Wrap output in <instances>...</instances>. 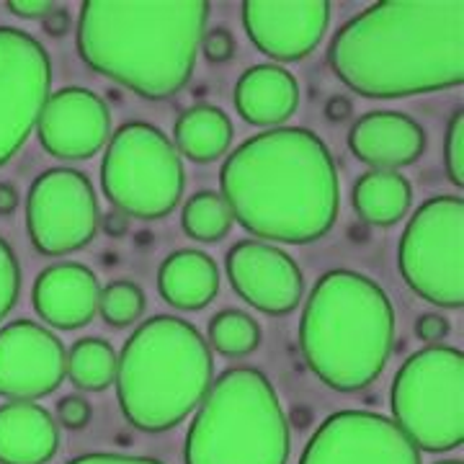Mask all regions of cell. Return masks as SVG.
<instances>
[{"mask_svg": "<svg viewBox=\"0 0 464 464\" xmlns=\"http://www.w3.org/2000/svg\"><path fill=\"white\" fill-rule=\"evenodd\" d=\"M328 63L366 99H402L464 81V0L374 3L333 36Z\"/></svg>", "mask_w": 464, "mask_h": 464, "instance_id": "6da1fadb", "label": "cell"}, {"mask_svg": "<svg viewBox=\"0 0 464 464\" xmlns=\"http://www.w3.org/2000/svg\"><path fill=\"white\" fill-rule=\"evenodd\" d=\"M219 188L246 230L292 246L328 235L341 207L331 150L302 127H276L237 145L222 166Z\"/></svg>", "mask_w": 464, "mask_h": 464, "instance_id": "7a4b0ae2", "label": "cell"}, {"mask_svg": "<svg viewBox=\"0 0 464 464\" xmlns=\"http://www.w3.org/2000/svg\"><path fill=\"white\" fill-rule=\"evenodd\" d=\"M212 5L207 0H88L78 52L91 70L142 99H170L188 83Z\"/></svg>", "mask_w": 464, "mask_h": 464, "instance_id": "3957f363", "label": "cell"}, {"mask_svg": "<svg viewBox=\"0 0 464 464\" xmlns=\"http://www.w3.org/2000/svg\"><path fill=\"white\" fill-rule=\"evenodd\" d=\"M307 366L338 392H359L387 366L395 346V310L380 284L335 268L320 276L299 323Z\"/></svg>", "mask_w": 464, "mask_h": 464, "instance_id": "277c9868", "label": "cell"}, {"mask_svg": "<svg viewBox=\"0 0 464 464\" xmlns=\"http://www.w3.org/2000/svg\"><path fill=\"white\" fill-rule=\"evenodd\" d=\"M215 359L201 333L181 317H150L116 356V395L134 429L179 426L212 387Z\"/></svg>", "mask_w": 464, "mask_h": 464, "instance_id": "5b68a950", "label": "cell"}, {"mask_svg": "<svg viewBox=\"0 0 464 464\" xmlns=\"http://www.w3.org/2000/svg\"><path fill=\"white\" fill-rule=\"evenodd\" d=\"M289 423L261 369L222 372L186 436V464H286Z\"/></svg>", "mask_w": 464, "mask_h": 464, "instance_id": "8992f818", "label": "cell"}, {"mask_svg": "<svg viewBox=\"0 0 464 464\" xmlns=\"http://www.w3.org/2000/svg\"><path fill=\"white\" fill-rule=\"evenodd\" d=\"M395 426L420 451H451L464 441V356L454 346L413 353L392 382Z\"/></svg>", "mask_w": 464, "mask_h": 464, "instance_id": "52a82bcc", "label": "cell"}, {"mask_svg": "<svg viewBox=\"0 0 464 464\" xmlns=\"http://www.w3.org/2000/svg\"><path fill=\"white\" fill-rule=\"evenodd\" d=\"M179 150L155 124L127 121L106 145L101 186L114 212L137 219L168 217L183 197Z\"/></svg>", "mask_w": 464, "mask_h": 464, "instance_id": "ba28073f", "label": "cell"}, {"mask_svg": "<svg viewBox=\"0 0 464 464\" xmlns=\"http://www.w3.org/2000/svg\"><path fill=\"white\" fill-rule=\"evenodd\" d=\"M400 276L436 307L464 304V199L433 197L418 207L400 237Z\"/></svg>", "mask_w": 464, "mask_h": 464, "instance_id": "9c48e42d", "label": "cell"}, {"mask_svg": "<svg viewBox=\"0 0 464 464\" xmlns=\"http://www.w3.org/2000/svg\"><path fill=\"white\" fill-rule=\"evenodd\" d=\"M99 199L91 179L75 168L44 170L26 197L29 240L44 256L85 248L99 232Z\"/></svg>", "mask_w": 464, "mask_h": 464, "instance_id": "30bf717a", "label": "cell"}, {"mask_svg": "<svg viewBox=\"0 0 464 464\" xmlns=\"http://www.w3.org/2000/svg\"><path fill=\"white\" fill-rule=\"evenodd\" d=\"M52 60L32 34L0 26V166L36 127L50 99Z\"/></svg>", "mask_w": 464, "mask_h": 464, "instance_id": "8fae6325", "label": "cell"}, {"mask_svg": "<svg viewBox=\"0 0 464 464\" xmlns=\"http://www.w3.org/2000/svg\"><path fill=\"white\" fill-rule=\"evenodd\" d=\"M299 464H420V451L392 418L341 411L320 423Z\"/></svg>", "mask_w": 464, "mask_h": 464, "instance_id": "7c38bea8", "label": "cell"}, {"mask_svg": "<svg viewBox=\"0 0 464 464\" xmlns=\"http://www.w3.org/2000/svg\"><path fill=\"white\" fill-rule=\"evenodd\" d=\"M67 377V351L60 338L32 320L0 331V398L32 402L54 392Z\"/></svg>", "mask_w": 464, "mask_h": 464, "instance_id": "4fadbf2b", "label": "cell"}, {"mask_svg": "<svg viewBox=\"0 0 464 464\" xmlns=\"http://www.w3.org/2000/svg\"><path fill=\"white\" fill-rule=\"evenodd\" d=\"M243 24L258 50L279 60H302L320 44L331 24L325 0H248Z\"/></svg>", "mask_w": 464, "mask_h": 464, "instance_id": "5bb4252c", "label": "cell"}, {"mask_svg": "<svg viewBox=\"0 0 464 464\" xmlns=\"http://www.w3.org/2000/svg\"><path fill=\"white\" fill-rule=\"evenodd\" d=\"M227 276L235 292L266 315H286L304 295L297 261L282 248L240 240L227 253Z\"/></svg>", "mask_w": 464, "mask_h": 464, "instance_id": "9a60e30c", "label": "cell"}, {"mask_svg": "<svg viewBox=\"0 0 464 464\" xmlns=\"http://www.w3.org/2000/svg\"><path fill=\"white\" fill-rule=\"evenodd\" d=\"M39 142L54 158H93L109 140V106L88 88H63L52 93L36 121Z\"/></svg>", "mask_w": 464, "mask_h": 464, "instance_id": "2e32d148", "label": "cell"}, {"mask_svg": "<svg viewBox=\"0 0 464 464\" xmlns=\"http://www.w3.org/2000/svg\"><path fill=\"white\" fill-rule=\"evenodd\" d=\"M101 286L96 274L83 264H57L44 268L34 282L36 315L52 328L75 331L99 313Z\"/></svg>", "mask_w": 464, "mask_h": 464, "instance_id": "e0dca14e", "label": "cell"}, {"mask_svg": "<svg viewBox=\"0 0 464 464\" xmlns=\"http://www.w3.org/2000/svg\"><path fill=\"white\" fill-rule=\"evenodd\" d=\"M348 148L372 170H398L423 155L426 132L400 111H369L351 127Z\"/></svg>", "mask_w": 464, "mask_h": 464, "instance_id": "ac0fdd59", "label": "cell"}, {"mask_svg": "<svg viewBox=\"0 0 464 464\" xmlns=\"http://www.w3.org/2000/svg\"><path fill=\"white\" fill-rule=\"evenodd\" d=\"M235 106L253 127H279L297 111V78L282 65L250 67L235 85Z\"/></svg>", "mask_w": 464, "mask_h": 464, "instance_id": "d6986e66", "label": "cell"}, {"mask_svg": "<svg viewBox=\"0 0 464 464\" xmlns=\"http://www.w3.org/2000/svg\"><path fill=\"white\" fill-rule=\"evenodd\" d=\"M60 447L52 413L34 402L0 405V464H44Z\"/></svg>", "mask_w": 464, "mask_h": 464, "instance_id": "ffe728a7", "label": "cell"}, {"mask_svg": "<svg viewBox=\"0 0 464 464\" xmlns=\"http://www.w3.org/2000/svg\"><path fill=\"white\" fill-rule=\"evenodd\" d=\"M158 289L176 310H201L219 292V268L204 250H176L158 271Z\"/></svg>", "mask_w": 464, "mask_h": 464, "instance_id": "44dd1931", "label": "cell"}, {"mask_svg": "<svg viewBox=\"0 0 464 464\" xmlns=\"http://www.w3.org/2000/svg\"><path fill=\"white\" fill-rule=\"evenodd\" d=\"M173 148L194 163H212L232 145V121L222 109L199 103L183 111L173 127Z\"/></svg>", "mask_w": 464, "mask_h": 464, "instance_id": "7402d4cb", "label": "cell"}, {"mask_svg": "<svg viewBox=\"0 0 464 464\" xmlns=\"http://www.w3.org/2000/svg\"><path fill=\"white\" fill-rule=\"evenodd\" d=\"M411 181L398 170H369L353 186V209L369 225L390 227L408 215Z\"/></svg>", "mask_w": 464, "mask_h": 464, "instance_id": "603a6c76", "label": "cell"}, {"mask_svg": "<svg viewBox=\"0 0 464 464\" xmlns=\"http://www.w3.org/2000/svg\"><path fill=\"white\" fill-rule=\"evenodd\" d=\"M67 377L78 390L103 392L116 377V351L103 338H83L67 351Z\"/></svg>", "mask_w": 464, "mask_h": 464, "instance_id": "cb8c5ba5", "label": "cell"}, {"mask_svg": "<svg viewBox=\"0 0 464 464\" xmlns=\"http://www.w3.org/2000/svg\"><path fill=\"white\" fill-rule=\"evenodd\" d=\"M183 232L199 243H217L232 227L230 207L217 191H199L186 201L181 217Z\"/></svg>", "mask_w": 464, "mask_h": 464, "instance_id": "d4e9b609", "label": "cell"}, {"mask_svg": "<svg viewBox=\"0 0 464 464\" xmlns=\"http://www.w3.org/2000/svg\"><path fill=\"white\" fill-rule=\"evenodd\" d=\"M209 343L222 356H248L261 343L258 323L243 310H222L209 320Z\"/></svg>", "mask_w": 464, "mask_h": 464, "instance_id": "484cf974", "label": "cell"}, {"mask_svg": "<svg viewBox=\"0 0 464 464\" xmlns=\"http://www.w3.org/2000/svg\"><path fill=\"white\" fill-rule=\"evenodd\" d=\"M99 313L109 325L127 328L145 313V292L134 282H111L101 289Z\"/></svg>", "mask_w": 464, "mask_h": 464, "instance_id": "4316f807", "label": "cell"}, {"mask_svg": "<svg viewBox=\"0 0 464 464\" xmlns=\"http://www.w3.org/2000/svg\"><path fill=\"white\" fill-rule=\"evenodd\" d=\"M21 292V268L14 248L0 237V320L11 313Z\"/></svg>", "mask_w": 464, "mask_h": 464, "instance_id": "83f0119b", "label": "cell"}, {"mask_svg": "<svg viewBox=\"0 0 464 464\" xmlns=\"http://www.w3.org/2000/svg\"><path fill=\"white\" fill-rule=\"evenodd\" d=\"M444 163L447 176L454 186H464V111L451 116L447 127V145H444Z\"/></svg>", "mask_w": 464, "mask_h": 464, "instance_id": "f1b7e54d", "label": "cell"}, {"mask_svg": "<svg viewBox=\"0 0 464 464\" xmlns=\"http://www.w3.org/2000/svg\"><path fill=\"white\" fill-rule=\"evenodd\" d=\"M57 418L67 431H81L91 423V405L81 395H67L57 402Z\"/></svg>", "mask_w": 464, "mask_h": 464, "instance_id": "f546056e", "label": "cell"}, {"mask_svg": "<svg viewBox=\"0 0 464 464\" xmlns=\"http://www.w3.org/2000/svg\"><path fill=\"white\" fill-rule=\"evenodd\" d=\"M201 50L209 63H230L235 57V36L227 29H212L201 36Z\"/></svg>", "mask_w": 464, "mask_h": 464, "instance_id": "4dcf8cb0", "label": "cell"}, {"mask_svg": "<svg viewBox=\"0 0 464 464\" xmlns=\"http://www.w3.org/2000/svg\"><path fill=\"white\" fill-rule=\"evenodd\" d=\"M415 335L431 346H439V341H444L449 335V320L444 315H436V313H426L415 323Z\"/></svg>", "mask_w": 464, "mask_h": 464, "instance_id": "1f68e13d", "label": "cell"}, {"mask_svg": "<svg viewBox=\"0 0 464 464\" xmlns=\"http://www.w3.org/2000/svg\"><path fill=\"white\" fill-rule=\"evenodd\" d=\"M67 464H163L152 457H134V454H111V451H96V454H83L75 457Z\"/></svg>", "mask_w": 464, "mask_h": 464, "instance_id": "d6a6232c", "label": "cell"}, {"mask_svg": "<svg viewBox=\"0 0 464 464\" xmlns=\"http://www.w3.org/2000/svg\"><path fill=\"white\" fill-rule=\"evenodd\" d=\"M5 8L18 18H44L57 8V3H52V0H8Z\"/></svg>", "mask_w": 464, "mask_h": 464, "instance_id": "836d02e7", "label": "cell"}, {"mask_svg": "<svg viewBox=\"0 0 464 464\" xmlns=\"http://www.w3.org/2000/svg\"><path fill=\"white\" fill-rule=\"evenodd\" d=\"M42 26H44V32L50 34V36H65L70 32V26H72V21H70V14H67L65 8H54L50 16L42 18Z\"/></svg>", "mask_w": 464, "mask_h": 464, "instance_id": "e575fe53", "label": "cell"}, {"mask_svg": "<svg viewBox=\"0 0 464 464\" xmlns=\"http://www.w3.org/2000/svg\"><path fill=\"white\" fill-rule=\"evenodd\" d=\"M18 207V191L11 183H0V215H11Z\"/></svg>", "mask_w": 464, "mask_h": 464, "instance_id": "d590c367", "label": "cell"}, {"mask_svg": "<svg viewBox=\"0 0 464 464\" xmlns=\"http://www.w3.org/2000/svg\"><path fill=\"white\" fill-rule=\"evenodd\" d=\"M103 227H106L109 235H116V237H119V235L127 232V217L121 215V212H111V215L103 219Z\"/></svg>", "mask_w": 464, "mask_h": 464, "instance_id": "8d00e7d4", "label": "cell"}, {"mask_svg": "<svg viewBox=\"0 0 464 464\" xmlns=\"http://www.w3.org/2000/svg\"><path fill=\"white\" fill-rule=\"evenodd\" d=\"M351 114V103L346 99H333L328 103V116H331L333 121H338V119H346Z\"/></svg>", "mask_w": 464, "mask_h": 464, "instance_id": "74e56055", "label": "cell"}, {"mask_svg": "<svg viewBox=\"0 0 464 464\" xmlns=\"http://www.w3.org/2000/svg\"><path fill=\"white\" fill-rule=\"evenodd\" d=\"M436 464H462V462H457V459H444V462H436Z\"/></svg>", "mask_w": 464, "mask_h": 464, "instance_id": "f35d334b", "label": "cell"}]
</instances>
